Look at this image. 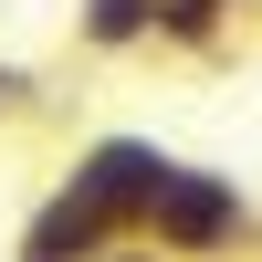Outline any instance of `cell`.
<instances>
[{"label": "cell", "mask_w": 262, "mask_h": 262, "mask_svg": "<svg viewBox=\"0 0 262 262\" xmlns=\"http://www.w3.org/2000/svg\"><path fill=\"white\" fill-rule=\"evenodd\" d=\"M147 242H158L168 262H242L262 242V210H252V189L231 179V168H168L158 179V200H147Z\"/></svg>", "instance_id": "obj_1"}, {"label": "cell", "mask_w": 262, "mask_h": 262, "mask_svg": "<svg viewBox=\"0 0 262 262\" xmlns=\"http://www.w3.org/2000/svg\"><path fill=\"white\" fill-rule=\"evenodd\" d=\"M168 147L158 137H137V126H105V137H84L74 158H63V189L74 200H95L116 231H147V200H158V179H168Z\"/></svg>", "instance_id": "obj_2"}, {"label": "cell", "mask_w": 262, "mask_h": 262, "mask_svg": "<svg viewBox=\"0 0 262 262\" xmlns=\"http://www.w3.org/2000/svg\"><path fill=\"white\" fill-rule=\"evenodd\" d=\"M105 242H116V221H105L95 200H74V189L53 179V189L32 200V221L11 231V262H84V252H105Z\"/></svg>", "instance_id": "obj_3"}, {"label": "cell", "mask_w": 262, "mask_h": 262, "mask_svg": "<svg viewBox=\"0 0 262 262\" xmlns=\"http://www.w3.org/2000/svg\"><path fill=\"white\" fill-rule=\"evenodd\" d=\"M231 32H242V11H231V0H147V53H189V63H210V53H231Z\"/></svg>", "instance_id": "obj_4"}, {"label": "cell", "mask_w": 262, "mask_h": 262, "mask_svg": "<svg viewBox=\"0 0 262 262\" xmlns=\"http://www.w3.org/2000/svg\"><path fill=\"white\" fill-rule=\"evenodd\" d=\"M74 42L95 63H137L147 53V0H74Z\"/></svg>", "instance_id": "obj_5"}, {"label": "cell", "mask_w": 262, "mask_h": 262, "mask_svg": "<svg viewBox=\"0 0 262 262\" xmlns=\"http://www.w3.org/2000/svg\"><path fill=\"white\" fill-rule=\"evenodd\" d=\"M42 116V74L32 63H0V126H32Z\"/></svg>", "instance_id": "obj_6"}, {"label": "cell", "mask_w": 262, "mask_h": 262, "mask_svg": "<svg viewBox=\"0 0 262 262\" xmlns=\"http://www.w3.org/2000/svg\"><path fill=\"white\" fill-rule=\"evenodd\" d=\"M84 262H168V252L147 242V231H116V242H105V252H84Z\"/></svg>", "instance_id": "obj_7"}, {"label": "cell", "mask_w": 262, "mask_h": 262, "mask_svg": "<svg viewBox=\"0 0 262 262\" xmlns=\"http://www.w3.org/2000/svg\"><path fill=\"white\" fill-rule=\"evenodd\" d=\"M231 11H262V0H231Z\"/></svg>", "instance_id": "obj_8"}]
</instances>
